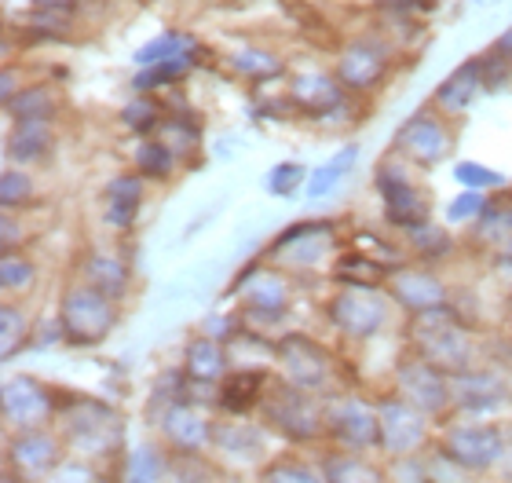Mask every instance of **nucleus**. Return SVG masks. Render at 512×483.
I'll use <instances>...</instances> for the list:
<instances>
[{
    "label": "nucleus",
    "instance_id": "obj_44",
    "mask_svg": "<svg viewBox=\"0 0 512 483\" xmlns=\"http://www.w3.org/2000/svg\"><path fill=\"white\" fill-rule=\"evenodd\" d=\"M436 0H377L381 15H395V19H414L425 22L428 15H436Z\"/></svg>",
    "mask_w": 512,
    "mask_h": 483
},
{
    "label": "nucleus",
    "instance_id": "obj_36",
    "mask_svg": "<svg viewBox=\"0 0 512 483\" xmlns=\"http://www.w3.org/2000/svg\"><path fill=\"white\" fill-rule=\"evenodd\" d=\"M30 337V315L22 312L15 301H4V308H0V352H4V359H15V352H22L30 344Z\"/></svg>",
    "mask_w": 512,
    "mask_h": 483
},
{
    "label": "nucleus",
    "instance_id": "obj_17",
    "mask_svg": "<svg viewBox=\"0 0 512 483\" xmlns=\"http://www.w3.org/2000/svg\"><path fill=\"white\" fill-rule=\"evenodd\" d=\"M388 297H392L406 315H421V312H436V308H447L450 290L447 282L439 279V271H432V264H421V268H399L388 279Z\"/></svg>",
    "mask_w": 512,
    "mask_h": 483
},
{
    "label": "nucleus",
    "instance_id": "obj_43",
    "mask_svg": "<svg viewBox=\"0 0 512 483\" xmlns=\"http://www.w3.org/2000/svg\"><path fill=\"white\" fill-rule=\"evenodd\" d=\"M260 483H330V480L322 473H315L311 465H300V462H293V458H286V462L271 465Z\"/></svg>",
    "mask_w": 512,
    "mask_h": 483
},
{
    "label": "nucleus",
    "instance_id": "obj_2",
    "mask_svg": "<svg viewBox=\"0 0 512 483\" xmlns=\"http://www.w3.org/2000/svg\"><path fill=\"white\" fill-rule=\"evenodd\" d=\"M395 63H399V44L384 30H363L352 33L337 48L333 74L341 77V85L355 99H366L377 96V88H384V81L395 74Z\"/></svg>",
    "mask_w": 512,
    "mask_h": 483
},
{
    "label": "nucleus",
    "instance_id": "obj_20",
    "mask_svg": "<svg viewBox=\"0 0 512 483\" xmlns=\"http://www.w3.org/2000/svg\"><path fill=\"white\" fill-rule=\"evenodd\" d=\"M143 198H147V180H143L136 169L118 172V176L107 183V191H103V220H107V227H114V231H132L139 213H143Z\"/></svg>",
    "mask_w": 512,
    "mask_h": 483
},
{
    "label": "nucleus",
    "instance_id": "obj_40",
    "mask_svg": "<svg viewBox=\"0 0 512 483\" xmlns=\"http://www.w3.org/2000/svg\"><path fill=\"white\" fill-rule=\"evenodd\" d=\"M454 180L465 187V191H505V172L491 169V165H483V161H458L454 165Z\"/></svg>",
    "mask_w": 512,
    "mask_h": 483
},
{
    "label": "nucleus",
    "instance_id": "obj_1",
    "mask_svg": "<svg viewBox=\"0 0 512 483\" xmlns=\"http://www.w3.org/2000/svg\"><path fill=\"white\" fill-rule=\"evenodd\" d=\"M406 341H410V352L428 359L432 366L447 370V374H465L472 370V359H476V341H472V326L454 312V304L447 308H436V312H421L410 315V326H406Z\"/></svg>",
    "mask_w": 512,
    "mask_h": 483
},
{
    "label": "nucleus",
    "instance_id": "obj_14",
    "mask_svg": "<svg viewBox=\"0 0 512 483\" xmlns=\"http://www.w3.org/2000/svg\"><path fill=\"white\" fill-rule=\"evenodd\" d=\"M377 414H381V447L392 454H410L421 451L428 440V414L417 410L410 399H403L399 392L395 396L377 399Z\"/></svg>",
    "mask_w": 512,
    "mask_h": 483
},
{
    "label": "nucleus",
    "instance_id": "obj_16",
    "mask_svg": "<svg viewBox=\"0 0 512 483\" xmlns=\"http://www.w3.org/2000/svg\"><path fill=\"white\" fill-rule=\"evenodd\" d=\"M235 290H242V312L246 319H278L289 308V282L286 275L264 268L260 260L246 264V271L238 275Z\"/></svg>",
    "mask_w": 512,
    "mask_h": 483
},
{
    "label": "nucleus",
    "instance_id": "obj_12",
    "mask_svg": "<svg viewBox=\"0 0 512 483\" xmlns=\"http://www.w3.org/2000/svg\"><path fill=\"white\" fill-rule=\"evenodd\" d=\"M352 92L341 85V77L333 74V70H297V74L289 77V92H286V103L293 110H300L304 118H315V121H333L337 114L348 110L352 103Z\"/></svg>",
    "mask_w": 512,
    "mask_h": 483
},
{
    "label": "nucleus",
    "instance_id": "obj_4",
    "mask_svg": "<svg viewBox=\"0 0 512 483\" xmlns=\"http://www.w3.org/2000/svg\"><path fill=\"white\" fill-rule=\"evenodd\" d=\"M275 359L282 366V381H289V385L315 392V396L341 392V385H337V377H341L337 355L315 337H308V333H286L275 344Z\"/></svg>",
    "mask_w": 512,
    "mask_h": 483
},
{
    "label": "nucleus",
    "instance_id": "obj_24",
    "mask_svg": "<svg viewBox=\"0 0 512 483\" xmlns=\"http://www.w3.org/2000/svg\"><path fill=\"white\" fill-rule=\"evenodd\" d=\"M77 271H81V282L103 290L107 297H114V301H125L132 271H128L125 260L114 257L110 249H88L85 257H81V264H77Z\"/></svg>",
    "mask_w": 512,
    "mask_h": 483
},
{
    "label": "nucleus",
    "instance_id": "obj_5",
    "mask_svg": "<svg viewBox=\"0 0 512 483\" xmlns=\"http://www.w3.org/2000/svg\"><path fill=\"white\" fill-rule=\"evenodd\" d=\"M392 304L384 286H341L326 304V319L344 341H374L392 322Z\"/></svg>",
    "mask_w": 512,
    "mask_h": 483
},
{
    "label": "nucleus",
    "instance_id": "obj_22",
    "mask_svg": "<svg viewBox=\"0 0 512 483\" xmlns=\"http://www.w3.org/2000/svg\"><path fill=\"white\" fill-rule=\"evenodd\" d=\"M505 399H509V388L491 370L472 366V370L454 377V407L469 410V414H487V410L502 407Z\"/></svg>",
    "mask_w": 512,
    "mask_h": 483
},
{
    "label": "nucleus",
    "instance_id": "obj_46",
    "mask_svg": "<svg viewBox=\"0 0 512 483\" xmlns=\"http://www.w3.org/2000/svg\"><path fill=\"white\" fill-rule=\"evenodd\" d=\"M128 483H150V480H158L161 473V458L154 451H139L132 454V465H128Z\"/></svg>",
    "mask_w": 512,
    "mask_h": 483
},
{
    "label": "nucleus",
    "instance_id": "obj_48",
    "mask_svg": "<svg viewBox=\"0 0 512 483\" xmlns=\"http://www.w3.org/2000/svg\"><path fill=\"white\" fill-rule=\"evenodd\" d=\"M30 8H37V11H55V15H77L81 0H30Z\"/></svg>",
    "mask_w": 512,
    "mask_h": 483
},
{
    "label": "nucleus",
    "instance_id": "obj_6",
    "mask_svg": "<svg viewBox=\"0 0 512 483\" xmlns=\"http://www.w3.org/2000/svg\"><path fill=\"white\" fill-rule=\"evenodd\" d=\"M267 257L286 271H319L326 264H337V224L333 220H300L286 227L267 246Z\"/></svg>",
    "mask_w": 512,
    "mask_h": 483
},
{
    "label": "nucleus",
    "instance_id": "obj_49",
    "mask_svg": "<svg viewBox=\"0 0 512 483\" xmlns=\"http://www.w3.org/2000/svg\"><path fill=\"white\" fill-rule=\"evenodd\" d=\"M491 48H494V52H498V55H505V59H509V63H512V26H509V30H505V33H498V37H494Z\"/></svg>",
    "mask_w": 512,
    "mask_h": 483
},
{
    "label": "nucleus",
    "instance_id": "obj_8",
    "mask_svg": "<svg viewBox=\"0 0 512 483\" xmlns=\"http://www.w3.org/2000/svg\"><path fill=\"white\" fill-rule=\"evenodd\" d=\"M406 165H410V161L392 154V158H384L374 172V187H377V194H381L384 220L392 227H399V231L428 224V216H432V198H428L425 187H417V183L410 180V169H406Z\"/></svg>",
    "mask_w": 512,
    "mask_h": 483
},
{
    "label": "nucleus",
    "instance_id": "obj_27",
    "mask_svg": "<svg viewBox=\"0 0 512 483\" xmlns=\"http://www.w3.org/2000/svg\"><path fill=\"white\" fill-rule=\"evenodd\" d=\"M52 143H55L52 121H19L8 132V158L26 169V165H37V161L48 158Z\"/></svg>",
    "mask_w": 512,
    "mask_h": 483
},
{
    "label": "nucleus",
    "instance_id": "obj_42",
    "mask_svg": "<svg viewBox=\"0 0 512 483\" xmlns=\"http://www.w3.org/2000/svg\"><path fill=\"white\" fill-rule=\"evenodd\" d=\"M480 59H483V85H487V96H498V92H505V88L512 85V63H509V59H505V55H498L494 48H487Z\"/></svg>",
    "mask_w": 512,
    "mask_h": 483
},
{
    "label": "nucleus",
    "instance_id": "obj_31",
    "mask_svg": "<svg viewBox=\"0 0 512 483\" xmlns=\"http://www.w3.org/2000/svg\"><path fill=\"white\" fill-rule=\"evenodd\" d=\"M472 242L476 246H487V249H498L509 246L512 242V198H491V202L483 205V213L476 216V224H472Z\"/></svg>",
    "mask_w": 512,
    "mask_h": 483
},
{
    "label": "nucleus",
    "instance_id": "obj_32",
    "mask_svg": "<svg viewBox=\"0 0 512 483\" xmlns=\"http://www.w3.org/2000/svg\"><path fill=\"white\" fill-rule=\"evenodd\" d=\"M176 161H180V154L172 151L161 136H143V140L136 143V151H132V169H136L143 180H154V183L172 180Z\"/></svg>",
    "mask_w": 512,
    "mask_h": 483
},
{
    "label": "nucleus",
    "instance_id": "obj_39",
    "mask_svg": "<svg viewBox=\"0 0 512 483\" xmlns=\"http://www.w3.org/2000/svg\"><path fill=\"white\" fill-rule=\"evenodd\" d=\"M19 26L26 30V37H37V41H66V33L74 26V15H55V11L30 8V15L19 19Z\"/></svg>",
    "mask_w": 512,
    "mask_h": 483
},
{
    "label": "nucleus",
    "instance_id": "obj_33",
    "mask_svg": "<svg viewBox=\"0 0 512 483\" xmlns=\"http://www.w3.org/2000/svg\"><path fill=\"white\" fill-rule=\"evenodd\" d=\"M165 99L161 96H150V92H132V99H128L125 107H121L118 121L125 125L132 136H158L161 121H165Z\"/></svg>",
    "mask_w": 512,
    "mask_h": 483
},
{
    "label": "nucleus",
    "instance_id": "obj_23",
    "mask_svg": "<svg viewBox=\"0 0 512 483\" xmlns=\"http://www.w3.org/2000/svg\"><path fill=\"white\" fill-rule=\"evenodd\" d=\"M267 374L264 370H231V374L220 381V392H216V407L224 410L227 418H242L256 403H264L267 396Z\"/></svg>",
    "mask_w": 512,
    "mask_h": 483
},
{
    "label": "nucleus",
    "instance_id": "obj_26",
    "mask_svg": "<svg viewBox=\"0 0 512 483\" xmlns=\"http://www.w3.org/2000/svg\"><path fill=\"white\" fill-rule=\"evenodd\" d=\"M11 462L26 476L52 473L59 462V440L48 429H19V436L11 440Z\"/></svg>",
    "mask_w": 512,
    "mask_h": 483
},
{
    "label": "nucleus",
    "instance_id": "obj_29",
    "mask_svg": "<svg viewBox=\"0 0 512 483\" xmlns=\"http://www.w3.org/2000/svg\"><path fill=\"white\" fill-rule=\"evenodd\" d=\"M194 70H198V55H176V59H165V63H158V66H139L136 74H132V81H128V88H132V92L158 96L165 88L183 85Z\"/></svg>",
    "mask_w": 512,
    "mask_h": 483
},
{
    "label": "nucleus",
    "instance_id": "obj_38",
    "mask_svg": "<svg viewBox=\"0 0 512 483\" xmlns=\"http://www.w3.org/2000/svg\"><path fill=\"white\" fill-rule=\"evenodd\" d=\"M33 282H37V264L26 253H4V260H0V286H4V293L8 297L30 293Z\"/></svg>",
    "mask_w": 512,
    "mask_h": 483
},
{
    "label": "nucleus",
    "instance_id": "obj_35",
    "mask_svg": "<svg viewBox=\"0 0 512 483\" xmlns=\"http://www.w3.org/2000/svg\"><path fill=\"white\" fill-rule=\"evenodd\" d=\"M403 235H406V249H410L421 264H436V260H443L450 249H454V238H450L443 227L432 224V220L421 227H410Z\"/></svg>",
    "mask_w": 512,
    "mask_h": 483
},
{
    "label": "nucleus",
    "instance_id": "obj_28",
    "mask_svg": "<svg viewBox=\"0 0 512 483\" xmlns=\"http://www.w3.org/2000/svg\"><path fill=\"white\" fill-rule=\"evenodd\" d=\"M176 55H205V48H202V41L194 37V33H187V30H161V33H154L147 44H139L136 52H132V66H158V63H165V59H176Z\"/></svg>",
    "mask_w": 512,
    "mask_h": 483
},
{
    "label": "nucleus",
    "instance_id": "obj_21",
    "mask_svg": "<svg viewBox=\"0 0 512 483\" xmlns=\"http://www.w3.org/2000/svg\"><path fill=\"white\" fill-rule=\"evenodd\" d=\"M213 425L216 421L205 418L202 407L191 403V399H187V403H172L169 410H161V432H165V440L183 454L202 451L205 443L213 440Z\"/></svg>",
    "mask_w": 512,
    "mask_h": 483
},
{
    "label": "nucleus",
    "instance_id": "obj_18",
    "mask_svg": "<svg viewBox=\"0 0 512 483\" xmlns=\"http://www.w3.org/2000/svg\"><path fill=\"white\" fill-rule=\"evenodd\" d=\"M480 96H487V85H483V59L480 55H469L461 66H454L443 81L432 92V107L443 110L447 118H461L465 110H472V103Z\"/></svg>",
    "mask_w": 512,
    "mask_h": 483
},
{
    "label": "nucleus",
    "instance_id": "obj_9",
    "mask_svg": "<svg viewBox=\"0 0 512 483\" xmlns=\"http://www.w3.org/2000/svg\"><path fill=\"white\" fill-rule=\"evenodd\" d=\"M260 410H264L267 425H275L293 443H308L319 432H326V403L315 392H304L289 381H278V385L267 388Z\"/></svg>",
    "mask_w": 512,
    "mask_h": 483
},
{
    "label": "nucleus",
    "instance_id": "obj_34",
    "mask_svg": "<svg viewBox=\"0 0 512 483\" xmlns=\"http://www.w3.org/2000/svg\"><path fill=\"white\" fill-rule=\"evenodd\" d=\"M355 161H359V147H355V143L341 147V151L333 154L330 161H322L319 169L308 176V187H304L311 202H319V198H330V194L344 183V176L355 169Z\"/></svg>",
    "mask_w": 512,
    "mask_h": 483
},
{
    "label": "nucleus",
    "instance_id": "obj_50",
    "mask_svg": "<svg viewBox=\"0 0 512 483\" xmlns=\"http://www.w3.org/2000/svg\"><path fill=\"white\" fill-rule=\"evenodd\" d=\"M224 483H235V480H224Z\"/></svg>",
    "mask_w": 512,
    "mask_h": 483
},
{
    "label": "nucleus",
    "instance_id": "obj_19",
    "mask_svg": "<svg viewBox=\"0 0 512 483\" xmlns=\"http://www.w3.org/2000/svg\"><path fill=\"white\" fill-rule=\"evenodd\" d=\"M183 374L191 377V399L198 403V392L202 388H213L220 392V381H224L231 370H227V344L202 333V337H194L187 344V352H183Z\"/></svg>",
    "mask_w": 512,
    "mask_h": 483
},
{
    "label": "nucleus",
    "instance_id": "obj_7",
    "mask_svg": "<svg viewBox=\"0 0 512 483\" xmlns=\"http://www.w3.org/2000/svg\"><path fill=\"white\" fill-rule=\"evenodd\" d=\"M395 154L417 169H436L454 154V125L432 103L417 107L395 132Z\"/></svg>",
    "mask_w": 512,
    "mask_h": 483
},
{
    "label": "nucleus",
    "instance_id": "obj_11",
    "mask_svg": "<svg viewBox=\"0 0 512 483\" xmlns=\"http://www.w3.org/2000/svg\"><path fill=\"white\" fill-rule=\"evenodd\" d=\"M395 392L403 399H410L417 410H425L428 418H443L454 407L450 374L414 352L406 355V359H399V366H395Z\"/></svg>",
    "mask_w": 512,
    "mask_h": 483
},
{
    "label": "nucleus",
    "instance_id": "obj_13",
    "mask_svg": "<svg viewBox=\"0 0 512 483\" xmlns=\"http://www.w3.org/2000/svg\"><path fill=\"white\" fill-rule=\"evenodd\" d=\"M439 451L447 454V458H454L461 469L480 473V469H491V465L505 454V436H502L498 425L461 421V425H454V429L443 436Z\"/></svg>",
    "mask_w": 512,
    "mask_h": 483
},
{
    "label": "nucleus",
    "instance_id": "obj_37",
    "mask_svg": "<svg viewBox=\"0 0 512 483\" xmlns=\"http://www.w3.org/2000/svg\"><path fill=\"white\" fill-rule=\"evenodd\" d=\"M37 198V187H33V176L22 165H11L0 176V209L4 213H22L26 205Z\"/></svg>",
    "mask_w": 512,
    "mask_h": 483
},
{
    "label": "nucleus",
    "instance_id": "obj_41",
    "mask_svg": "<svg viewBox=\"0 0 512 483\" xmlns=\"http://www.w3.org/2000/svg\"><path fill=\"white\" fill-rule=\"evenodd\" d=\"M308 176L311 172L304 169L300 161H278L275 169L267 172L264 191L271 194V198H293L300 187H308Z\"/></svg>",
    "mask_w": 512,
    "mask_h": 483
},
{
    "label": "nucleus",
    "instance_id": "obj_15",
    "mask_svg": "<svg viewBox=\"0 0 512 483\" xmlns=\"http://www.w3.org/2000/svg\"><path fill=\"white\" fill-rule=\"evenodd\" d=\"M59 410V399H55V388L41 385L37 377H8L4 385V418L15 429H44L48 421L55 418Z\"/></svg>",
    "mask_w": 512,
    "mask_h": 483
},
{
    "label": "nucleus",
    "instance_id": "obj_47",
    "mask_svg": "<svg viewBox=\"0 0 512 483\" xmlns=\"http://www.w3.org/2000/svg\"><path fill=\"white\" fill-rule=\"evenodd\" d=\"M22 88H26V81H22V66L8 63L4 66V77H0V103H11Z\"/></svg>",
    "mask_w": 512,
    "mask_h": 483
},
{
    "label": "nucleus",
    "instance_id": "obj_25",
    "mask_svg": "<svg viewBox=\"0 0 512 483\" xmlns=\"http://www.w3.org/2000/svg\"><path fill=\"white\" fill-rule=\"evenodd\" d=\"M224 66L238 81H249V85H271L278 77H286V59L264 44H242L235 52H227Z\"/></svg>",
    "mask_w": 512,
    "mask_h": 483
},
{
    "label": "nucleus",
    "instance_id": "obj_45",
    "mask_svg": "<svg viewBox=\"0 0 512 483\" xmlns=\"http://www.w3.org/2000/svg\"><path fill=\"white\" fill-rule=\"evenodd\" d=\"M483 191H461L454 202L447 205V224H476V216L483 213Z\"/></svg>",
    "mask_w": 512,
    "mask_h": 483
},
{
    "label": "nucleus",
    "instance_id": "obj_30",
    "mask_svg": "<svg viewBox=\"0 0 512 483\" xmlns=\"http://www.w3.org/2000/svg\"><path fill=\"white\" fill-rule=\"evenodd\" d=\"M4 114H8L11 125H19V121H52L55 125V114H59V92L55 85H26L19 96L4 103Z\"/></svg>",
    "mask_w": 512,
    "mask_h": 483
},
{
    "label": "nucleus",
    "instance_id": "obj_10",
    "mask_svg": "<svg viewBox=\"0 0 512 483\" xmlns=\"http://www.w3.org/2000/svg\"><path fill=\"white\" fill-rule=\"evenodd\" d=\"M326 436L341 451H374L381 447V414L374 399H363L355 392H333L326 396Z\"/></svg>",
    "mask_w": 512,
    "mask_h": 483
},
{
    "label": "nucleus",
    "instance_id": "obj_3",
    "mask_svg": "<svg viewBox=\"0 0 512 483\" xmlns=\"http://www.w3.org/2000/svg\"><path fill=\"white\" fill-rule=\"evenodd\" d=\"M55 319L63 326L66 344H74V348H96L118 326V301L77 279L59 297V315Z\"/></svg>",
    "mask_w": 512,
    "mask_h": 483
}]
</instances>
